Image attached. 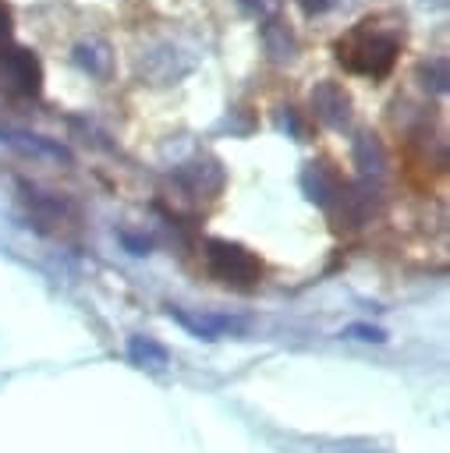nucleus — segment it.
<instances>
[{
  "instance_id": "1",
  "label": "nucleus",
  "mask_w": 450,
  "mask_h": 453,
  "mask_svg": "<svg viewBox=\"0 0 450 453\" xmlns=\"http://www.w3.org/2000/svg\"><path fill=\"white\" fill-rule=\"evenodd\" d=\"M397 53H400V28L397 25H379V18H365L347 35L337 39V60L347 71L365 74V78L390 74Z\"/></svg>"
},
{
  "instance_id": "2",
  "label": "nucleus",
  "mask_w": 450,
  "mask_h": 453,
  "mask_svg": "<svg viewBox=\"0 0 450 453\" xmlns=\"http://www.w3.org/2000/svg\"><path fill=\"white\" fill-rule=\"evenodd\" d=\"M206 265L220 283H230V287H241V290L255 287L259 276H262V262L248 248L220 241V237L206 241Z\"/></svg>"
},
{
  "instance_id": "3",
  "label": "nucleus",
  "mask_w": 450,
  "mask_h": 453,
  "mask_svg": "<svg viewBox=\"0 0 450 453\" xmlns=\"http://www.w3.org/2000/svg\"><path fill=\"white\" fill-rule=\"evenodd\" d=\"M0 71H4V78H7L18 92H25V96H35V92H39L43 67H39V60H35L28 50H7V53L0 57Z\"/></svg>"
},
{
  "instance_id": "4",
  "label": "nucleus",
  "mask_w": 450,
  "mask_h": 453,
  "mask_svg": "<svg viewBox=\"0 0 450 453\" xmlns=\"http://www.w3.org/2000/svg\"><path fill=\"white\" fill-rule=\"evenodd\" d=\"M312 106H315L319 120H326V124H333V127H344L347 117H351V99H347L344 88L333 85V81H322V85L312 92Z\"/></svg>"
},
{
  "instance_id": "5",
  "label": "nucleus",
  "mask_w": 450,
  "mask_h": 453,
  "mask_svg": "<svg viewBox=\"0 0 450 453\" xmlns=\"http://www.w3.org/2000/svg\"><path fill=\"white\" fill-rule=\"evenodd\" d=\"M170 315H174L184 329H191L195 336H202V340H216V336H223L227 329H244L241 322L223 319V315H188V311H181V308H174Z\"/></svg>"
},
{
  "instance_id": "6",
  "label": "nucleus",
  "mask_w": 450,
  "mask_h": 453,
  "mask_svg": "<svg viewBox=\"0 0 450 453\" xmlns=\"http://www.w3.org/2000/svg\"><path fill=\"white\" fill-rule=\"evenodd\" d=\"M128 357H131L135 365H142V368H163V365L170 361L167 347L156 343L152 336H131V340H128Z\"/></svg>"
},
{
  "instance_id": "7",
  "label": "nucleus",
  "mask_w": 450,
  "mask_h": 453,
  "mask_svg": "<svg viewBox=\"0 0 450 453\" xmlns=\"http://www.w3.org/2000/svg\"><path fill=\"white\" fill-rule=\"evenodd\" d=\"M347 336H354V340H369V343H383V340H386L383 329H376V326H361V322L347 326Z\"/></svg>"
},
{
  "instance_id": "8",
  "label": "nucleus",
  "mask_w": 450,
  "mask_h": 453,
  "mask_svg": "<svg viewBox=\"0 0 450 453\" xmlns=\"http://www.w3.org/2000/svg\"><path fill=\"white\" fill-rule=\"evenodd\" d=\"M298 4H301V11L312 18V14H322V11H330L337 0H298Z\"/></svg>"
},
{
  "instance_id": "9",
  "label": "nucleus",
  "mask_w": 450,
  "mask_h": 453,
  "mask_svg": "<svg viewBox=\"0 0 450 453\" xmlns=\"http://www.w3.org/2000/svg\"><path fill=\"white\" fill-rule=\"evenodd\" d=\"M7 39H11V14H7V7L0 4V53L7 50Z\"/></svg>"
}]
</instances>
